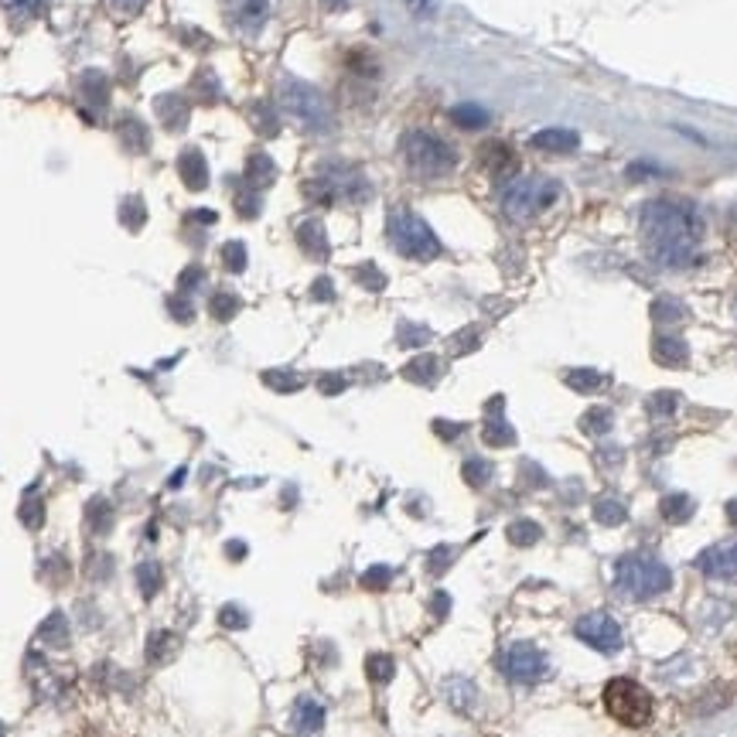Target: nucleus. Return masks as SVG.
Instances as JSON below:
<instances>
[{"label": "nucleus", "instance_id": "obj_44", "mask_svg": "<svg viewBox=\"0 0 737 737\" xmlns=\"http://www.w3.org/2000/svg\"><path fill=\"white\" fill-rule=\"evenodd\" d=\"M359 280H362V284H366V287H372V291H379V287L386 284V280H383V273H379L376 267H372V263H366V267L359 270Z\"/></svg>", "mask_w": 737, "mask_h": 737}, {"label": "nucleus", "instance_id": "obj_17", "mask_svg": "<svg viewBox=\"0 0 737 737\" xmlns=\"http://www.w3.org/2000/svg\"><path fill=\"white\" fill-rule=\"evenodd\" d=\"M79 99H82V106H96V110H106V99H110L106 79L99 76V72H82V79H79Z\"/></svg>", "mask_w": 737, "mask_h": 737}, {"label": "nucleus", "instance_id": "obj_48", "mask_svg": "<svg viewBox=\"0 0 737 737\" xmlns=\"http://www.w3.org/2000/svg\"><path fill=\"white\" fill-rule=\"evenodd\" d=\"M331 294H335V291H331L328 280H318V284H314V297H325V301H328Z\"/></svg>", "mask_w": 737, "mask_h": 737}, {"label": "nucleus", "instance_id": "obj_29", "mask_svg": "<svg viewBox=\"0 0 737 737\" xmlns=\"http://www.w3.org/2000/svg\"><path fill=\"white\" fill-rule=\"evenodd\" d=\"M209 311H212V318H215V321H233L236 314H239V297H236V294H229V291L212 294Z\"/></svg>", "mask_w": 737, "mask_h": 737}, {"label": "nucleus", "instance_id": "obj_7", "mask_svg": "<svg viewBox=\"0 0 737 737\" xmlns=\"http://www.w3.org/2000/svg\"><path fill=\"white\" fill-rule=\"evenodd\" d=\"M604 710L625 727H645L652 720V693L635 679H611L604 686Z\"/></svg>", "mask_w": 737, "mask_h": 737}, {"label": "nucleus", "instance_id": "obj_39", "mask_svg": "<svg viewBox=\"0 0 737 737\" xmlns=\"http://www.w3.org/2000/svg\"><path fill=\"white\" fill-rule=\"evenodd\" d=\"M21 523L31 526V529L41 526V499L35 492H28V499L21 502Z\"/></svg>", "mask_w": 737, "mask_h": 737}, {"label": "nucleus", "instance_id": "obj_8", "mask_svg": "<svg viewBox=\"0 0 737 737\" xmlns=\"http://www.w3.org/2000/svg\"><path fill=\"white\" fill-rule=\"evenodd\" d=\"M499 666L512 683H523V686L540 683V679L550 673V662H546V656L533 642H512L509 649L502 652Z\"/></svg>", "mask_w": 737, "mask_h": 737}, {"label": "nucleus", "instance_id": "obj_51", "mask_svg": "<svg viewBox=\"0 0 737 737\" xmlns=\"http://www.w3.org/2000/svg\"><path fill=\"white\" fill-rule=\"evenodd\" d=\"M325 4L331 7V11H338V7H345V0H325Z\"/></svg>", "mask_w": 737, "mask_h": 737}, {"label": "nucleus", "instance_id": "obj_41", "mask_svg": "<svg viewBox=\"0 0 737 737\" xmlns=\"http://www.w3.org/2000/svg\"><path fill=\"white\" fill-rule=\"evenodd\" d=\"M676 400H679L676 393H659V396H652V400H649L652 417H669V413L676 410Z\"/></svg>", "mask_w": 737, "mask_h": 737}, {"label": "nucleus", "instance_id": "obj_11", "mask_svg": "<svg viewBox=\"0 0 737 737\" xmlns=\"http://www.w3.org/2000/svg\"><path fill=\"white\" fill-rule=\"evenodd\" d=\"M529 147L533 151H543V154H574L577 147H581V134L577 130H567V127H546L540 134L529 137Z\"/></svg>", "mask_w": 737, "mask_h": 737}, {"label": "nucleus", "instance_id": "obj_25", "mask_svg": "<svg viewBox=\"0 0 737 737\" xmlns=\"http://www.w3.org/2000/svg\"><path fill=\"white\" fill-rule=\"evenodd\" d=\"M604 383H608V376H601L598 369H574V372H567V386L577 389V393H598Z\"/></svg>", "mask_w": 737, "mask_h": 737}, {"label": "nucleus", "instance_id": "obj_43", "mask_svg": "<svg viewBox=\"0 0 737 737\" xmlns=\"http://www.w3.org/2000/svg\"><path fill=\"white\" fill-rule=\"evenodd\" d=\"M263 379H267V383H270L273 389H284V393H287V389H297V386H301V379L291 376V372H267V376H263Z\"/></svg>", "mask_w": 737, "mask_h": 737}, {"label": "nucleus", "instance_id": "obj_20", "mask_svg": "<svg viewBox=\"0 0 737 737\" xmlns=\"http://www.w3.org/2000/svg\"><path fill=\"white\" fill-rule=\"evenodd\" d=\"M0 7L7 11V18L18 21V24H28L45 14L48 0H0Z\"/></svg>", "mask_w": 737, "mask_h": 737}, {"label": "nucleus", "instance_id": "obj_10", "mask_svg": "<svg viewBox=\"0 0 737 737\" xmlns=\"http://www.w3.org/2000/svg\"><path fill=\"white\" fill-rule=\"evenodd\" d=\"M693 567H697L703 577H710V581H737V540L707 546V550L693 560Z\"/></svg>", "mask_w": 737, "mask_h": 737}, {"label": "nucleus", "instance_id": "obj_1", "mask_svg": "<svg viewBox=\"0 0 737 737\" xmlns=\"http://www.w3.org/2000/svg\"><path fill=\"white\" fill-rule=\"evenodd\" d=\"M642 243L659 267L686 270L697 263L703 222L700 215L673 198H656L642 209Z\"/></svg>", "mask_w": 737, "mask_h": 737}, {"label": "nucleus", "instance_id": "obj_46", "mask_svg": "<svg viewBox=\"0 0 737 737\" xmlns=\"http://www.w3.org/2000/svg\"><path fill=\"white\" fill-rule=\"evenodd\" d=\"M198 284H202V270L198 267L181 273V291H192V287H198Z\"/></svg>", "mask_w": 737, "mask_h": 737}, {"label": "nucleus", "instance_id": "obj_28", "mask_svg": "<svg viewBox=\"0 0 737 737\" xmlns=\"http://www.w3.org/2000/svg\"><path fill=\"white\" fill-rule=\"evenodd\" d=\"M485 441L492 444V447H509L512 441H516V430L505 424L502 413H495V417L485 424Z\"/></svg>", "mask_w": 737, "mask_h": 737}, {"label": "nucleus", "instance_id": "obj_2", "mask_svg": "<svg viewBox=\"0 0 737 737\" xmlns=\"http://www.w3.org/2000/svg\"><path fill=\"white\" fill-rule=\"evenodd\" d=\"M615 584L625 594H632V598L649 601V598H659L662 591H669L673 574H669L666 563L659 557H652V553H628V557H621L615 563Z\"/></svg>", "mask_w": 737, "mask_h": 737}, {"label": "nucleus", "instance_id": "obj_47", "mask_svg": "<svg viewBox=\"0 0 737 737\" xmlns=\"http://www.w3.org/2000/svg\"><path fill=\"white\" fill-rule=\"evenodd\" d=\"M407 4L417 18H430V14H434V0H407Z\"/></svg>", "mask_w": 737, "mask_h": 737}, {"label": "nucleus", "instance_id": "obj_23", "mask_svg": "<svg viewBox=\"0 0 737 737\" xmlns=\"http://www.w3.org/2000/svg\"><path fill=\"white\" fill-rule=\"evenodd\" d=\"M437 372H441V366H437L434 355H420V359H413L407 369H403V376L410 379V383H420V386H430L437 379Z\"/></svg>", "mask_w": 737, "mask_h": 737}, {"label": "nucleus", "instance_id": "obj_49", "mask_svg": "<svg viewBox=\"0 0 737 737\" xmlns=\"http://www.w3.org/2000/svg\"><path fill=\"white\" fill-rule=\"evenodd\" d=\"M243 553H246V546H243V543H229V557H233V560H236V557H243Z\"/></svg>", "mask_w": 737, "mask_h": 737}, {"label": "nucleus", "instance_id": "obj_12", "mask_svg": "<svg viewBox=\"0 0 737 737\" xmlns=\"http://www.w3.org/2000/svg\"><path fill=\"white\" fill-rule=\"evenodd\" d=\"M229 11H233L236 28H243V31H250V35H256V31L267 24L270 4H267V0H229Z\"/></svg>", "mask_w": 737, "mask_h": 737}, {"label": "nucleus", "instance_id": "obj_42", "mask_svg": "<svg viewBox=\"0 0 737 737\" xmlns=\"http://www.w3.org/2000/svg\"><path fill=\"white\" fill-rule=\"evenodd\" d=\"M451 560H454V550H451V546H437V550L430 553V560H427L430 574H441V570H444Z\"/></svg>", "mask_w": 737, "mask_h": 737}, {"label": "nucleus", "instance_id": "obj_14", "mask_svg": "<svg viewBox=\"0 0 737 737\" xmlns=\"http://www.w3.org/2000/svg\"><path fill=\"white\" fill-rule=\"evenodd\" d=\"M291 724H294V731H297V734H318V731H321V724H325V707H321L318 700H311V697L297 700V703H294V717H291Z\"/></svg>", "mask_w": 737, "mask_h": 737}, {"label": "nucleus", "instance_id": "obj_40", "mask_svg": "<svg viewBox=\"0 0 737 737\" xmlns=\"http://www.w3.org/2000/svg\"><path fill=\"white\" fill-rule=\"evenodd\" d=\"M389 577H393V570L389 567H369L366 577H362V587H369V591H383L389 584Z\"/></svg>", "mask_w": 737, "mask_h": 737}, {"label": "nucleus", "instance_id": "obj_9", "mask_svg": "<svg viewBox=\"0 0 737 737\" xmlns=\"http://www.w3.org/2000/svg\"><path fill=\"white\" fill-rule=\"evenodd\" d=\"M574 635L584 645H591L594 652H604V656H615V652L621 649V642H625V635H621V625L611 615H604V611L584 615L574 625Z\"/></svg>", "mask_w": 737, "mask_h": 737}, {"label": "nucleus", "instance_id": "obj_3", "mask_svg": "<svg viewBox=\"0 0 737 737\" xmlns=\"http://www.w3.org/2000/svg\"><path fill=\"white\" fill-rule=\"evenodd\" d=\"M386 233L393 239L396 253L410 256V260H434L441 253V239L434 236V229L410 209H393L386 222Z\"/></svg>", "mask_w": 737, "mask_h": 737}, {"label": "nucleus", "instance_id": "obj_33", "mask_svg": "<svg viewBox=\"0 0 737 737\" xmlns=\"http://www.w3.org/2000/svg\"><path fill=\"white\" fill-rule=\"evenodd\" d=\"M447 697L458 710H471V703H475V686L465 683V679H451L447 683Z\"/></svg>", "mask_w": 737, "mask_h": 737}, {"label": "nucleus", "instance_id": "obj_32", "mask_svg": "<svg viewBox=\"0 0 737 737\" xmlns=\"http://www.w3.org/2000/svg\"><path fill=\"white\" fill-rule=\"evenodd\" d=\"M608 427H611V410H604V407L587 410L581 417V430H584V434H591V437H601Z\"/></svg>", "mask_w": 737, "mask_h": 737}, {"label": "nucleus", "instance_id": "obj_34", "mask_svg": "<svg viewBox=\"0 0 737 737\" xmlns=\"http://www.w3.org/2000/svg\"><path fill=\"white\" fill-rule=\"evenodd\" d=\"M137 584H140V594H144V598H154L157 587H161V567H154V563H140Z\"/></svg>", "mask_w": 737, "mask_h": 737}, {"label": "nucleus", "instance_id": "obj_37", "mask_svg": "<svg viewBox=\"0 0 737 737\" xmlns=\"http://www.w3.org/2000/svg\"><path fill=\"white\" fill-rule=\"evenodd\" d=\"M219 625L226 628V632H239V628L250 625V615H246L239 604H226V608L219 611Z\"/></svg>", "mask_w": 737, "mask_h": 737}, {"label": "nucleus", "instance_id": "obj_15", "mask_svg": "<svg viewBox=\"0 0 737 737\" xmlns=\"http://www.w3.org/2000/svg\"><path fill=\"white\" fill-rule=\"evenodd\" d=\"M273 178H277V168H273L270 157L267 154H250V161H246V188L263 192V188L273 185Z\"/></svg>", "mask_w": 737, "mask_h": 737}, {"label": "nucleus", "instance_id": "obj_22", "mask_svg": "<svg viewBox=\"0 0 737 737\" xmlns=\"http://www.w3.org/2000/svg\"><path fill=\"white\" fill-rule=\"evenodd\" d=\"M157 117H161V123L168 130H175V127H181V123H185V117H188V106L181 103L178 96H161L157 99Z\"/></svg>", "mask_w": 737, "mask_h": 737}, {"label": "nucleus", "instance_id": "obj_31", "mask_svg": "<svg viewBox=\"0 0 737 737\" xmlns=\"http://www.w3.org/2000/svg\"><path fill=\"white\" fill-rule=\"evenodd\" d=\"M652 318H656L659 325H676V321L686 318V308L679 301H669V297H662V301L652 304Z\"/></svg>", "mask_w": 737, "mask_h": 737}, {"label": "nucleus", "instance_id": "obj_38", "mask_svg": "<svg viewBox=\"0 0 737 737\" xmlns=\"http://www.w3.org/2000/svg\"><path fill=\"white\" fill-rule=\"evenodd\" d=\"M65 632H69V625H65V618L59 615V611H55V615L48 618L45 625H41V635H45L48 642H55V645H65V642H69V635H65Z\"/></svg>", "mask_w": 737, "mask_h": 737}, {"label": "nucleus", "instance_id": "obj_18", "mask_svg": "<svg viewBox=\"0 0 737 737\" xmlns=\"http://www.w3.org/2000/svg\"><path fill=\"white\" fill-rule=\"evenodd\" d=\"M297 239H301L304 253L314 256V260H325L328 256V239H325V229H321L318 219H308L301 229H297Z\"/></svg>", "mask_w": 737, "mask_h": 737}, {"label": "nucleus", "instance_id": "obj_45", "mask_svg": "<svg viewBox=\"0 0 737 737\" xmlns=\"http://www.w3.org/2000/svg\"><path fill=\"white\" fill-rule=\"evenodd\" d=\"M110 4H113V11L127 14V18H134V14L144 11V4H147V0H110Z\"/></svg>", "mask_w": 737, "mask_h": 737}, {"label": "nucleus", "instance_id": "obj_13", "mask_svg": "<svg viewBox=\"0 0 737 737\" xmlns=\"http://www.w3.org/2000/svg\"><path fill=\"white\" fill-rule=\"evenodd\" d=\"M178 175L185 181L192 192H202L205 185H209V164H205L202 151H181V161H178Z\"/></svg>", "mask_w": 737, "mask_h": 737}, {"label": "nucleus", "instance_id": "obj_27", "mask_svg": "<svg viewBox=\"0 0 737 737\" xmlns=\"http://www.w3.org/2000/svg\"><path fill=\"white\" fill-rule=\"evenodd\" d=\"M594 519H598L601 526H621L628 519V512H625V505L615 499H601V502H594Z\"/></svg>", "mask_w": 737, "mask_h": 737}, {"label": "nucleus", "instance_id": "obj_50", "mask_svg": "<svg viewBox=\"0 0 737 737\" xmlns=\"http://www.w3.org/2000/svg\"><path fill=\"white\" fill-rule=\"evenodd\" d=\"M727 519H731V523L737 526V499L727 502Z\"/></svg>", "mask_w": 737, "mask_h": 737}, {"label": "nucleus", "instance_id": "obj_19", "mask_svg": "<svg viewBox=\"0 0 737 737\" xmlns=\"http://www.w3.org/2000/svg\"><path fill=\"white\" fill-rule=\"evenodd\" d=\"M693 509H697V502H693L690 495H683V492H673V495H666V499L659 502L662 519H666V523H673V526L686 523V519L693 516Z\"/></svg>", "mask_w": 737, "mask_h": 737}, {"label": "nucleus", "instance_id": "obj_4", "mask_svg": "<svg viewBox=\"0 0 737 737\" xmlns=\"http://www.w3.org/2000/svg\"><path fill=\"white\" fill-rule=\"evenodd\" d=\"M400 151H403V157H407L410 168L417 171V175H427V178L447 175V171L458 164L454 147L447 144L444 137L430 134V130H410V134L400 140Z\"/></svg>", "mask_w": 737, "mask_h": 737}, {"label": "nucleus", "instance_id": "obj_16", "mask_svg": "<svg viewBox=\"0 0 737 737\" xmlns=\"http://www.w3.org/2000/svg\"><path fill=\"white\" fill-rule=\"evenodd\" d=\"M686 359H690V349H686L683 338H676V335H659L656 338V362L659 366L679 369V366H686Z\"/></svg>", "mask_w": 737, "mask_h": 737}, {"label": "nucleus", "instance_id": "obj_5", "mask_svg": "<svg viewBox=\"0 0 737 737\" xmlns=\"http://www.w3.org/2000/svg\"><path fill=\"white\" fill-rule=\"evenodd\" d=\"M280 106H284L304 130H311V134H325V130H331L328 99L314 86H308V82H301V79L280 82Z\"/></svg>", "mask_w": 737, "mask_h": 737}, {"label": "nucleus", "instance_id": "obj_36", "mask_svg": "<svg viewBox=\"0 0 737 737\" xmlns=\"http://www.w3.org/2000/svg\"><path fill=\"white\" fill-rule=\"evenodd\" d=\"M222 267H226L229 273H243L246 270V246L236 243V239L222 246Z\"/></svg>", "mask_w": 737, "mask_h": 737}, {"label": "nucleus", "instance_id": "obj_52", "mask_svg": "<svg viewBox=\"0 0 737 737\" xmlns=\"http://www.w3.org/2000/svg\"><path fill=\"white\" fill-rule=\"evenodd\" d=\"M0 737H4V727H0Z\"/></svg>", "mask_w": 737, "mask_h": 737}, {"label": "nucleus", "instance_id": "obj_35", "mask_svg": "<svg viewBox=\"0 0 737 737\" xmlns=\"http://www.w3.org/2000/svg\"><path fill=\"white\" fill-rule=\"evenodd\" d=\"M461 475H465V482L471 488H482V485H488V478H492V465H488V461H482V458H468L465 461V471H461Z\"/></svg>", "mask_w": 737, "mask_h": 737}, {"label": "nucleus", "instance_id": "obj_26", "mask_svg": "<svg viewBox=\"0 0 737 737\" xmlns=\"http://www.w3.org/2000/svg\"><path fill=\"white\" fill-rule=\"evenodd\" d=\"M505 536H509V543H516V546H533V543L543 540V529L536 526L533 519H516Z\"/></svg>", "mask_w": 737, "mask_h": 737}, {"label": "nucleus", "instance_id": "obj_24", "mask_svg": "<svg viewBox=\"0 0 737 737\" xmlns=\"http://www.w3.org/2000/svg\"><path fill=\"white\" fill-rule=\"evenodd\" d=\"M451 120L458 123L461 130H482L488 123V113L482 110V106H475V103H461V106H454V110H451Z\"/></svg>", "mask_w": 737, "mask_h": 737}, {"label": "nucleus", "instance_id": "obj_21", "mask_svg": "<svg viewBox=\"0 0 737 737\" xmlns=\"http://www.w3.org/2000/svg\"><path fill=\"white\" fill-rule=\"evenodd\" d=\"M482 164L488 171H492V175H505V171H512L516 168V161H512V151L505 144H499V140H495V144H485L482 147Z\"/></svg>", "mask_w": 737, "mask_h": 737}, {"label": "nucleus", "instance_id": "obj_30", "mask_svg": "<svg viewBox=\"0 0 737 737\" xmlns=\"http://www.w3.org/2000/svg\"><path fill=\"white\" fill-rule=\"evenodd\" d=\"M393 673H396V662L383 656V652H376V656L366 659V676L372 679V683H389Z\"/></svg>", "mask_w": 737, "mask_h": 737}, {"label": "nucleus", "instance_id": "obj_6", "mask_svg": "<svg viewBox=\"0 0 737 737\" xmlns=\"http://www.w3.org/2000/svg\"><path fill=\"white\" fill-rule=\"evenodd\" d=\"M557 195H560L557 181L540 178V175H526V178H516V181L505 185L502 209L509 212V219H533V215L550 209V205L557 202Z\"/></svg>", "mask_w": 737, "mask_h": 737}]
</instances>
